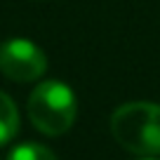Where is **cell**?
Wrapping results in <instances>:
<instances>
[{"label": "cell", "mask_w": 160, "mask_h": 160, "mask_svg": "<svg viewBox=\"0 0 160 160\" xmlns=\"http://www.w3.org/2000/svg\"><path fill=\"white\" fill-rule=\"evenodd\" d=\"M7 160H57V155L52 153L47 146L28 141V144H21V146H17V148H12V153H10Z\"/></svg>", "instance_id": "5"}, {"label": "cell", "mask_w": 160, "mask_h": 160, "mask_svg": "<svg viewBox=\"0 0 160 160\" xmlns=\"http://www.w3.org/2000/svg\"><path fill=\"white\" fill-rule=\"evenodd\" d=\"M139 160H153V158H139Z\"/></svg>", "instance_id": "6"}, {"label": "cell", "mask_w": 160, "mask_h": 160, "mask_svg": "<svg viewBox=\"0 0 160 160\" xmlns=\"http://www.w3.org/2000/svg\"><path fill=\"white\" fill-rule=\"evenodd\" d=\"M17 132H19V111L5 92H0V146H5Z\"/></svg>", "instance_id": "4"}, {"label": "cell", "mask_w": 160, "mask_h": 160, "mask_svg": "<svg viewBox=\"0 0 160 160\" xmlns=\"http://www.w3.org/2000/svg\"><path fill=\"white\" fill-rule=\"evenodd\" d=\"M47 71V57L31 40L14 38L0 47V73L14 82H33Z\"/></svg>", "instance_id": "3"}, {"label": "cell", "mask_w": 160, "mask_h": 160, "mask_svg": "<svg viewBox=\"0 0 160 160\" xmlns=\"http://www.w3.org/2000/svg\"><path fill=\"white\" fill-rule=\"evenodd\" d=\"M115 141L130 153H160V106L151 101H130L111 115Z\"/></svg>", "instance_id": "1"}, {"label": "cell", "mask_w": 160, "mask_h": 160, "mask_svg": "<svg viewBox=\"0 0 160 160\" xmlns=\"http://www.w3.org/2000/svg\"><path fill=\"white\" fill-rule=\"evenodd\" d=\"M28 118L35 130L47 137H59L71 130L78 113L75 94L66 82L45 80L28 97Z\"/></svg>", "instance_id": "2"}]
</instances>
